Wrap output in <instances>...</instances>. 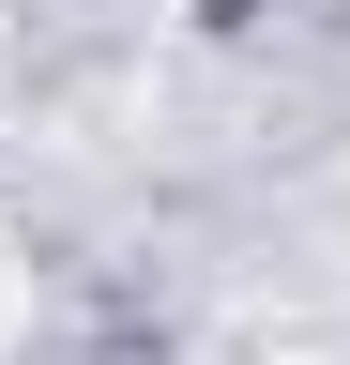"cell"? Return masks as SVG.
I'll use <instances>...</instances> for the list:
<instances>
[{
	"label": "cell",
	"instance_id": "obj_1",
	"mask_svg": "<svg viewBox=\"0 0 350 365\" xmlns=\"http://www.w3.org/2000/svg\"><path fill=\"white\" fill-rule=\"evenodd\" d=\"M16 319H31V244L0 228V335H16Z\"/></svg>",
	"mask_w": 350,
	"mask_h": 365
}]
</instances>
